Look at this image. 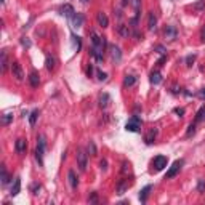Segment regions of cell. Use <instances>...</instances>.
I'll return each mask as SVG.
<instances>
[{
	"label": "cell",
	"mask_w": 205,
	"mask_h": 205,
	"mask_svg": "<svg viewBox=\"0 0 205 205\" xmlns=\"http://www.w3.org/2000/svg\"><path fill=\"white\" fill-rule=\"evenodd\" d=\"M45 136L40 135L39 138H37V149H35V159L37 162H39L40 167H43V154H45Z\"/></svg>",
	"instance_id": "6da1fadb"
},
{
	"label": "cell",
	"mask_w": 205,
	"mask_h": 205,
	"mask_svg": "<svg viewBox=\"0 0 205 205\" xmlns=\"http://www.w3.org/2000/svg\"><path fill=\"white\" fill-rule=\"evenodd\" d=\"M141 119L138 115H132L128 119V122L125 123V130L127 132H132V133H138L140 130H141Z\"/></svg>",
	"instance_id": "7a4b0ae2"
},
{
	"label": "cell",
	"mask_w": 205,
	"mask_h": 205,
	"mask_svg": "<svg viewBox=\"0 0 205 205\" xmlns=\"http://www.w3.org/2000/svg\"><path fill=\"white\" fill-rule=\"evenodd\" d=\"M184 165V160L183 159H179V160H175V162L171 164V167L168 170H167V175H165V179H171V178H175L179 170H181V167Z\"/></svg>",
	"instance_id": "3957f363"
},
{
	"label": "cell",
	"mask_w": 205,
	"mask_h": 205,
	"mask_svg": "<svg viewBox=\"0 0 205 205\" xmlns=\"http://www.w3.org/2000/svg\"><path fill=\"white\" fill-rule=\"evenodd\" d=\"M87 164H88V157H87V154L82 147H79L77 149V165H79V168L80 171H85L87 170Z\"/></svg>",
	"instance_id": "277c9868"
},
{
	"label": "cell",
	"mask_w": 205,
	"mask_h": 205,
	"mask_svg": "<svg viewBox=\"0 0 205 205\" xmlns=\"http://www.w3.org/2000/svg\"><path fill=\"white\" fill-rule=\"evenodd\" d=\"M167 165H168V159H167L165 156H156L154 160H152V167L156 168V171L164 170Z\"/></svg>",
	"instance_id": "5b68a950"
},
{
	"label": "cell",
	"mask_w": 205,
	"mask_h": 205,
	"mask_svg": "<svg viewBox=\"0 0 205 205\" xmlns=\"http://www.w3.org/2000/svg\"><path fill=\"white\" fill-rule=\"evenodd\" d=\"M11 72H13V77H16V80H19V82L24 80V71H23V67L18 61H13V63H11Z\"/></svg>",
	"instance_id": "8992f818"
},
{
	"label": "cell",
	"mask_w": 205,
	"mask_h": 205,
	"mask_svg": "<svg viewBox=\"0 0 205 205\" xmlns=\"http://www.w3.org/2000/svg\"><path fill=\"white\" fill-rule=\"evenodd\" d=\"M164 35L168 42H175L176 37H178V30H176L175 26H167L165 30H164Z\"/></svg>",
	"instance_id": "52a82bcc"
},
{
	"label": "cell",
	"mask_w": 205,
	"mask_h": 205,
	"mask_svg": "<svg viewBox=\"0 0 205 205\" xmlns=\"http://www.w3.org/2000/svg\"><path fill=\"white\" fill-rule=\"evenodd\" d=\"M109 51H111V56H112L114 63H120V61H122V51H120V48L117 47V45H111L109 47Z\"/></svg>",
	"instance_id": "ba28073f"
},
{
	"label": "cell",
	"mask_w": 205,
	"mask_h": 205,
	"mask_svg": "<svg viewBox=\"0 0 205 205\" xmlns=\"http://www.w3.org/2000/svg\"><path fill=\"white\" fill-rule=\"evenodd\" d=\"M59 11H61V15L66 16V18H69V19H71L74 15H76V10H74V7H72V5H69V3L63 5V7L59 8Z\"/></svg>",
	"instance_id": "9c48e42d"
},
{
	"label": "cell",
	"mask_w": 205,
	"mask_h": 205,
	"mask_svg": "<svg viewBox=\"0 0 205 205\" xmlns=\"http://www.w3.org/2000/svg\"><path fill=\"white\" fill-rule=\"evenodd\" d=\"M83 21H85V18L82 13H76L72 18H71V23H72V27H82L83 26Z\"/></svg>",
	"instance_id": "30bf717a"
},
{
	"label": "cell",
	"mask_w": 205,
	"mask_h": 205,
	"mask_svg": "<svg viewBox=\"0 0 205 205\" xmlns=\"http://www.w3.org/2000/svg\"><path fill=\"white\" fill-rule=\"evenodd\" d=\"M15 149H16L18 154H24V152H26V149H27L26 140H24V138H18L16 143H15Z\"/></svg>",
	"instance_id": "8fae6325"
},
{
	"label": "cell",
	"mask_w": 205,
	"mask_h": 205,
	"mask_svg": "<svg viewBox=\"0 0 205 205\" xmlns=\"http://www.w3.org/2000/svg\"><path fill=\"white\" fill-rule=\"evenodd\" d=\"M130 184H132V181H128L127 178H123L119 181V184H117V194H125V191L130 188Z\"/></svg>",
	"instance_id": "7c38bea8"
},
{
	"label": "cell",
	"mask_w": 205,
	"mask_h": 205,
	"mask_svg": "<svg viewBox=\"0 0 205 205\" xmlns=\"http://www.w3.org/2000/svg\"><path fill=\"white\" fill-rule=\"evenodd\" d=\"M152 191V184H147V186H144L141 191H140V196H138V199H140V202L141 203H144L146 200H147V197H149V192Z\"/></svg>",
	"instance_id": "4fadbf2b"
},
{
	"label": "cell",
	"mask_w": 205,
	"mask_h": 205,
	"mask_svg": "<svg viewBox=\"0 0 205 205\" xmlns=\"http://www.w3.org/2000/svg\"><path fill=\"white\" fill-rule=\"evenodd\" d=\"M29 83H30V87H32V88H37V87H39V83H40V77H39V72L37 71H32L29 74Z\"/></svg>",
	"instance_id": "5bb4252c"
},
{
	"label": "cell",
	"mask_w": 205,
	"mask_h": 205,
	"mask_svg": "<svg viewBox=\"0 0 205 205\" xmlns=\"http://www.w3.org/2000/svg\"><path fill=\"white\" fill-rule=\"evenodd\" d=\"M96 21H98L99 27H108L109 26V19H108L106 13H103V11H99V13L96 15Z\"/></svg>",
	"instance_id": "9a60e30c"
},
{
	"label": "cell",
	"mask_w": 205,
	"mask_h": 205,
	"mask_svg": "<svg viewBox=\"0 0 205 205\" xmlns=\"http://www.w3.org/2000/svg\"><path fill=\"white\" fill-rule=\"evenodd\" d=\"M157 133H159V130L157 128H151L147 132V135L144 136V141H146V144H152L154 143V140L157 138Z\"/></svg>",
	"instance_id": "2e32d148"
},
{
	"label": "cell",
	"mask_w": 205,
	"mask_h": 205,
	"mask_svg": "<svg viewBox=\"0 0 205 205\" xmlns=\"http://www.w3.org/2000/svg\"><path fill=\"white\" fill-rule=\"evenodd\" d=\"M21 192V178L19 176H16L15 178V183H13V186H11V191H10V194L11 196H18Z\"/></svg>",
	"instance_id": "e0dca14e"
},
{
	"label": "cell",
	"mask_w": 205,
	"mask_h": 205,
	"mask_svg": "<svg viewBox=\"0 0 205 205\" xmlns=\"http://www.w3.org/2000/svg\"><path fill=\"white\" fill-rule=\"evenodd\" d=\"M156 26H157V16H156L154 11H151L149 16H147V29L149 30H154V29H156Z\"/></svg>",
	"instance_id": "ac0fdd59"
},
{
	"label": "cell",
	"mask_w": 205,
	"mask_h": 205,
	"mask_svg": "<svg viewBox=\"0 0 205 205\" xmlns=\"http://www.w3.org/2000/svg\"><path fill=\"white\" fill-rule=\"evenodd\" d=\"M67 179H69L71 188H72V189H76V188H77V184H79L77 176H76V171H74V170H69V171H67Z\"/></svg>",
	"instance_id": "d6986e66"
},
{
	"label": "cell",
	"mask_w": 205,
	"mask_h": 205,
	"mask_svg": "<svg viewBox=\"0 0 205 205\" xmlns=\"http://www.w3.org/2000/svg\"><path fill=\"white\" fill-rule=\"evenodd\" d=\"M111 101V96H109V93H103L101 96H99V108H108V104Z\"/></svg>",
	"instance_id": "ffe728a7"
},
{
	"label": "cell",
	"mask_w": 205,
	"mask_h": 205,
	"mask_svg": "<svg viewBox=\"0 0 205 205\" xmlns=\"http://www.w3.org/2000/svg\"><path fill=\"white\" fill-rule=\"evenodd\" d=\"M149 80H151V83L152 85H159L160 82H162V74H160V72H151V79H149Z\"/></svg>",
	"instance_id": "44dd1931"
},
{
	"label": "cell",
	"mask_w": 205,
	"mask_h": 205,
	"mask_svg": "<svg viewBox=\"0 0 205 205\" xmlns=\"http://www.w3.org/2000/svg\"><path fill=\"white\" fill-rule=\"evenodd\" d=\"M117 30H119V34H120L122 37H128L130 34H132V29H130L128 26H125V24H119Z\"/></svg>",
	"instance_id": "7402d4cb"
},
{
	"label": "cell",
	"mask_w": 205,
	"mask_h": 205,
	"mask_svg": "<svg viewBox=\"0 0 205 205\" xmlns=\"http://www.w3.org/2000/svg\"><path fill=\"white\" fill-rule=\"evenodd\" d=\"M0 173H2V184L3 186H7L8 183H10V175H8V171H7V168H5V165H2V170H0Z\"/></svg>",
	"instance_id": "603a6c76"
},
{
	"label": "cell",
	"mask_w": 205,
	"mask_h": 205,
	"mask_svg": "<svg viewBox=\"0 0 205 205\" xmlns=\"http://www.w3.org/2000/svg\"><path fill=\"white\" fill-rule=\"evenodd\" d=\"M136 83V76H125V79H123V87H133Z\"/></svg>",
	"instance_id": "cb8c5ba5"
},
{
	"label": "cell",
	"mask_w": 205,
	"mask_h": 205,
	"mask_svg": "<svg viewBox=\"0 0 205 205\" xmlns=\"http://www.w3.org/2000/svg\"><path fill=\"white\" fill-rule=\"evenodd\" d=\"M11 120H13V112H5V114L2 115V125H3V127L10 125Z\"/></svg>",
	"instance_id": "d4e9b609"
},
{
	"label": "cell",
	"mask_w": 205,
	"mask_h": 205,
	"mask_svg": "<svg viewBox=\"0 0 205 205\" xmlns=\"http://www.w3.org/2000/svg\"><path fill=\"white\" fill-rule=\"evenodd\" d=\"M37 119H39V109H34L32 112L29 114V125L34 127L35 122H37Z\"/></svg>",
	"instance_id": "484cf974"
},
{
	"label": "cell",
	"mask_w": 205,
	"mask_h": 205,
	"mask_svg": "<svg viewBox=\"0 0 205 205\" xmlns=\"http://www.w3.org/2000/svg\"><path fill=\"white\" fill-rule=\"evenodd\" d=\"M8 69V56H7V50L2 51V72H7Z\"/></svg>",
	"instance_id": "4316f807"
},
{
	"label": "cell",
	"mask_w": 205,
	"mask_h": 205,
	"mask_svg": "<svg viewBox=\"0 0 205 205\" xmlns=\"http://www.w3.org/2000/svg\"><path fill=\"white\" fill-rule=\"evenodd\" d=\"M55 63H56V61H55V58L48 55V56H47V61H45V67H47L48 71H53V69H55Z\"/></svg>",
	"instance_id": "83f0119b"
},
{
	"label": "cell",
	"mask_w": 205,
	"mask_h": 205,
	"mask_svg": "<svg viewBox=\"0 0 205 205\" xmlns=\"http://www.w3.org/2000/svg\"><path fill=\"white\" fill-rule=\"evenodd\" d=\"M72 42H74V48H76L77 51H80V48H82V40H80V37L72 34Z\"/></svg>",
	"instance_id": "f1b7e54d"
},
{
	"label": "cell",
	"mask_w": 205,
	"mask_h": 205,
	"mask_svg": "<svg viewBox=\"0 0 205 205\" xmlns=\"http://www.w3.org/2000/svg\"><path fill=\"white\" fill-rule=\"evenodd\" d=\"M197 192L199 194H203L205 192V179H199L197 181Z\"/></svg>",
	"instance_id": "f546056e"
},
{
	"label": "cell",
	"mask_w": 205,
	"mask_h": 205,
	"mask_svg": "<svg viewBox=\"0 0 205 205\" xmlns=\"http://www.w3.org/2000/svg\"><path fill=\"white\" fill-rule=\"evenodd\" d=\"M194 135H196V125L191 123L188 127V132H186V138H191V136H194Z\"/></svg>",
	"instance_id": "4dcf8cb0"
},
{
	"label": "cell",
	"mask_w": 205,
	"mask_h": 205,
	"mask_svg": "<svg viewBox=\"0 0 205 205\" xmlns=\"http://www.w3.org/2000/svg\"><path fill=\"white\" fill-rule=\"evenodd\" d=\"M88 154H91V156H96V154H98L96 146H95V143H93V141L88 143Z\"/></svg>",
	"instance_id": "1f68e13d"
},
{
	"label": "cell",
	"mask_w": 205,
	"mask_h": 205,
	"mask_svg": "<svg viewBox=\"0 0 205 205\" xmlns=\"http://www.w3.org/2000/svg\"><path fill=\"white\" fill-rule=\"evenodd\" d=\"M196 58H197V55H189V56L186 58V66H192V64H194V61H196Z\"/></svg>",
	"instance_id": "d6a6232c"
},
{
	"label": "cell",
	"mask_w": 205,
	"mask_h": 205,
	"mask_svg": "<svg viewBox=\"0 0 205 205\" xmlns=\"http://www.w3.org/2000/svg\"><path fill=\"white\" fill-rule=\"evenodd\" d=\"M203 114H205V106H202L200 109H199V112H197V115H196V122L202 120V119H203Z\"/></svg>",
	"instance_id": "836d02e7"
},
{
	"label": "cell",
	"mask_w": 205,
	"mask_h": 205,
	"mask_svg": "<svg viewBox=\"0 0 205 205\" xmlns=\"http://www.w3.org/2000/svg\"><path fill=\"white\" fill-rule=\"evenodd\" d=\"M154 50H156L157 53H160V55H165L167 53V50H165L164 45H154Z\"/></svg>",
	"instance_id": "e575fe53"
},
{
	"label": "cell",
	"mask_w": 205,
	"mask_h": 205,
	"mask_svg": "<svg viewBox=\"0 0 205 205\" xmlns=\"http://www.w3.org/2000/svg\"><path fill=\"white\" fill-rule=\"evenodd\" d=\"M203 7H205V0H200V2H197V3H196L192 8H194V10H197V11H200Z\"/></svg>",
	"instance_id": "d590c367"
},
{
	"label": "cell",
	"mask_w": 205,
	"mask_h": 205,
	"mask_svg": "<svg viewBox=\"0 0 205 205\" xmlns=\"http://www.w3.org/2000/svg\"><path fill=\"white\" fill-rule=\"evenodd\" d=\"M30 189H32V194H34V196H37V194L40 192L42 186H40V184H32V188H30Z\"/></svg>",
	"instance_id": "8d00e7d4"
},
{
	"label": "cell",
	"mask_w": 205,
	"mask_h": 205,
	"mask_svg": "<svg viewBox=\"0 0 205 205\" xmlns=\"http://www.w3.org/2000/svg\"><path fill=\"white\" fill-rule=\"evenodd\" d=\"M96 76H98V80H101V82L108 79V74H106V72H101V71H98V72H96Z\"/></svg>",
	"instance_id": "74e56055"
},
{
	"label": "cell",
	"mask_w": 205,
	"mask_h": 205,
	"mask_svg": "<svg viewBox=\"0 0 205 205\" xmlns=\"http://www.w3.org/2000/svg\"><path fill=\"white\" fill-rule=\"evenodd\" d=\"M21 45L26 47V48H30V42L26 39V37H23V39H21Z\"/></svg>",
	"instance_id": "f35d334b"
},
{
	"label": "cell",
	"mask_w": 205,
	"mask_h": 205,
	"mask_svg": "<svg viewBox=\"0 0 205 205\" xmlns=\"http://www.w3.org/2000/svg\"><path fill=\"white\" fill-rule=\"evenodd\" d=\"M173 112L178 114L179 117H183V115H184V109H183V108H175V111H173Z\"/></svg>",
	"instance_id": "ab89813d"
},
{
	"label": "cell",
	"mask_w": 205,
	"mask_h": 205,
	"mask_svg": "<svg viewBox=\"0 0 205 205\" xmlns=\"http://www.w3.org/2000/svg\"><path fill=\"white\" fill-rule=\"evenodd\" d=\"M99 167H101L103 171H106L108 170V160H101V162H99Z\"/></svg>",
	"instance_id": "60d3db41"
},
{
	"label": "cell",
	"mask_w": 205,
	"mask_h": 205,
	"mask_svg": "<svg viewBox=\"0 0 205 205\" xmlns=\"http://www.w3.org/2000/svg\"><path fill=\"white\" fill-rule=\"evenodd\" d=\"M167 61V55H162V58H160L159 61H157V66L160 67V66H164V63Z\"/></svg>",
	"instance_id": "b9f144b4"
},
{
	"label": "cell",
	"mask_w": 205,
	"mask_h": 205,
	"mask_svg": "<svg viewBox=\"0 0 205 205\" xmlns=\"http://www.w3.org/2000/svg\"><path fill=\"white\" fill-rule=\"evenodd\" d=\"M171 93H173V95H179V93H181V90H179L176 85H173V87H171Z\"/></svg>",
	"instance_id": "7bdbcfd3"
},
{
	"label": "cell",
	"mask_w": 205,
	"mask_h": 205,
	"mask_svg": "<svg viewBox=\"0 0 205 205\" xmlns=\"http://www.w3.org/2000/svg\"><path fill=\"white\" fill-rule=\"evenodd\" d=\"M90 202H91V203H96V202H98V196H96V192H93V194H91Z\"/></svg>",
	"instance_id": "ee69618b"
},
{
	"label": "cell",
	"mask_w": 205,
	"mask_h": 205,
	"mask_svg": "<svg viewBox=\"0 0 205 205\" xmlns=\"http://www.w3.org/2000/svg\"><path fill=\"white\" fill-rule=\"evenodd\" d=\"M199 96H200L202 99H205V88H202L200 91H199Z\"/></svg>",
	"instance_id": "f6af8a7d"
},
{
	"label": "cell",
	"mask_w": 205,
	"mask_h": 205,
	"mask_svg": "<svg viewBox=\"0 0 205 205\" xmlns=\"http://www.w3.org/2000/svg\"><path fill=\"white\" fill-rule=\"evenodd\" d=\"M200 39H202V42H205V26H203L202 32H200Z\"/></svg>",
	"instance_id": "bcb514c9"
},
{
	"label": "cell",
	"mask_w": 205,
	"mask_h": 205,
	"mask_svg": "<svg viewBox=\"0 0 205 205\" xmlns=\"http://www.w3.org/2000/svg\"><path fill=\"white\" fill-rule=\"evenodd\" d=\"M87 72H88V77H91V74H93V66L91 64L88 66V71H87Z\"/></svg>",
	"instance_id": "7dc6e473"
},
{
	"label": "cell",
	"mask_w": 205,
	"mask_h": 205,
	"mask_svg": "<svg viewBox=\"0 0 205 205\" xmlns=\"http://www.w3.org/2000/svg\"><path fill=\"white\" fill-rule=\"evenodd\" d=\"M80 2H82V3H87V2H88V0H80Z\"/></svg>",
	"instance_id": "c3c4849f"
}]
</instances>
